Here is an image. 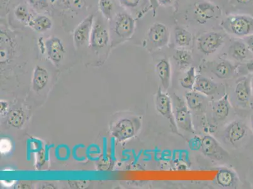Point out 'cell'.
I'll list each match as a JSON object with an SVG mask.
<instances>
[{
  "mask_svg": "<svg viewBox=\"0 0 253 189\" xmlns=\"http://www.w3.org/2000/svg\"><path fill=\"white\" fill-rule=\"evenodd\" d=\"M222 27L233 35L249 36L253 34V17L247 15L229 16L223 22Z\"/></svg>",
  "mask_w": 253,
  "mask_h": 189,
  "instance_id": "1",
  "label": "cell"
},
{
  "mask_svg": "<svg viewBox=\"0 0 253 189\" xmlns=\"http://www.w3.org/2000/svg\"><path fill=\"white\" fill-rule=\"evenodd\" d=\"M173 105L174 118L177 126L186 132L194 134L195 132L193 126L192 115L185 101L180 96L174 94Z\"/></svg>",
  "mask_w": 253,
  "mask_h": 189,
  "instance_id": "2",
  "label": "cell"
},
{
  "mask_svg": "<svg viewBox=\"0 0 253 189\" xmlns=\"http://www.w3.org/2000/svg\"><path fill=\"white\" fill-rule=\"evenodd\" d=\"M156 108L158 112L169 121L172 132L176 134L179 137L184 138L183 135L179 133L178 131V127L177 126L174 113L172 112L171 98L167 94L162 92L161 87L159 88L157 94H156Z\"/></svg>",
  "mask_w": 253,
  "mask_h": 189,
  "instance_id": "3",
  "label": "cell"
},
{
  "mask_svg": "<svg viewBox=\"0 0 253 189\" xmlns=\"http://www.w3.org/2000/svg\"><path fill=\"white\" fill-rule=\"evenodd\" d=\"M135 28L134 18L126 12L119 13L114 20V32L116 36L121 39L130 38L134 34Z\"/></svg>",
  "mask_w": 253,
  "mask_h": 189,
  "instance_id": "4",
  "label": "cell"
},
{
  "mask_svg": "<svg viewBox=\"0 0 253 189\" xmlns=\"http://www.w3.org/2000/svg\"><path fill=\"white\" fill-rule=\"evenodd\" d=\"M224 42V36L215 32L204 34L198 39V48L205 55L213 54Z\"/></svg>",
  "mask_w": 253,
  "mask_h": 189,
  "instance_id": "5",
  "label": "cell"
},
{
  "mask_svg": "<svg viewBox=\"0 0 253 189\" xmlns=\"http://www.w3.org/2000/svg\"><path fill=\"white\" fill-rule=\"evenodd\" d=\"M219 10L217 5L211 2L198 1L194 4V18L199 24H204L217 17Z\"/></svg>",
  "mask_w": 253,
  "mask_h": 189,
  "instance_id": "6",
  "label": "cell"
},
{
  "mask_svg": "<svg viewBox=\"0 0 253 189\" xmlns=\"http://www.w3.org/2000/svg\"><path fill=\"white\" fill-rule=\"evenodd\" d=\"M201 148L204 155L212 160H222L229 156L227 152L211 136H206L202 138Z\"/></svg>",
  "mask_w": 253,
  "mask_h": 189,
  "instance_id": "7",
  "label": "cell"
},
{
  "mask_svg": "<svg viewBox=\"0 0 253 189\" xmlns=\"http://www.w3.org/2000/svg\"><path fill=\"white\" fill-rule=\"evenodd\" d=\"M94 22L95 16L89 15L76 27L73 33V40L77 47H81L89 40Z\"/></svg>",
  "mask_w": 253,
  "mask_h": 189,
  "instance_id": "8",
  "label": "cell"
},
{
  "mask_svg": "<svg viewBox=\"0 0 253 189\" xmlns=\"http://www.w3.org/2000/svg\"><path fill=\"white\" fill-rule=\"evenodd\" d=\"M109 31L100 18L95 20L89 38V45L92 47L101 49L105 47L109 41Z\"/></svg>",
  "mask_w": 253,
  "mask_h": 189,
  "instance_id": "9",
  "label": "cell"
},
{
  "mask_svg": "<svg viewBox=\"0 0 253 189\" xmlns=\"http://www.w3.org/2000/svg\"><path fill=\"white\" fill-rule=\"evenodd\" d=\"M169 28L162 23H155L149 30V39L156 47L160 48L167 46L169 43Z\"/></svg>",
  "mask_w": 253,
  "mask_h": 189,
  "instance_id": "10",
  "label": "cell"
},
{
  "mask_svg": "<svg viewBox=\"0 0 253 189\" xmlns=\"http://www.w3.org/2000/svg\"><path fill=\"white\" fill-rule=\"evenodd\" d=\"M247 133L245 124L240 121H234L227 126L225 130V138L232 144L240 142Z\"/></svg>",
  "mask_w": 253,
  "mask_h": 189,
  "instance_id": "11",
  "label": "cell"
},
{
  "mask_svg": "<svg viewBox=\"0 0 253 189\" xmlns=\"http://www.w3.org/2000/svg\"><path fill=\"white\" fill-rule=\"evenodd\" d=\"M46 47L48 54L53 61L59 62L63 58L65 50L61 39L56 37L49 38L46 42Z\"/></svg>",
  "mask_w": 253,
  "mask_h": 189,
  "instance_id": "12",
  "label": "cell"
},
{
  "mask_svg": "<svg viewBox=\"0 0 253 189\" xmlns=\"http://www.w3.org/2000/svg\"><path fill=\"white\" fill-rule=\"evenodd\" d=\"M217 89L218 85L215 82L201 76L197 77L193 88V91L203 94L205 96L213 95L217 91Z\"/></svg>",
  "mask_w": 253,
  "mask_h": 189,
  "instance_id": "13",
  "label": "cell"
},
{
  "mask_svg": "<svg viewBox=\"0 0 253 189\" xmlns=\"http://www.w3.org/2000/svg\"><path fill=\"white\" fill-rule=\"evenodd\" d=\"M156 72L162 83L163 89L167 91L169 89L171 82V66L169 60L163 59L156 66Z\"/></svg>",
  "mask_w": 253,
  "mask_h": 189,
  "instance_id": "14",
  "label": "cell"
},
{
  "mask_svg": "<svg viewBox=\"0 0 253 189\" xmlns=\"http://www.w3.org/2000/svg\"><path fill=\"white\" fill-rule=\"evenodd\" d=\"M186 102L190 110L200 111L206 106V98L203 94L194 91L188 92L185 95Z\"/></svg>",
  "mask_w": 253,
  "mask_h": 189,
  "instance_id": "15",
  "label": "cell"
},
{
  "mask_svg": "<svg viewBox=\"0 0 253 189\" xmlns=\"http://www.w3.org/2000/svg\"><path fill=\"white\" fill-rule=\"evenodd\" d=\"M230 109L231 105L229 100V94H225L213 105V115L218 121H224L229 116Z\"/></svg>",
  "mask_w": 253,
  "mask_h": 189,
  "instance_id": "16",
  "label": "cell"
},
{
  "mask_svg": "<svg viewBox=\"0 0 253 189\" xmlns=\"http://www.w3.org/2000/svg\"><path fill=\"white\" fill-rule=\"evenodd\" d=\"M250 52L246 43L239 41H234L229 49L230 56L239 61H243L247 58Z\"/></svg>",
  "mask_w": 253,
  "mask_h": 189,
  "instance_id": "17",
  "label": "cell"
},
{
  "mask_svg": "<svg viewBox=\"0 0 253 189\" xmlns=\"http://www.w3.org/2000/svg\"><path fill=\"white\" fill-rule=\"evenodd\" d=\"M234 71H235V67L226 60L220 61L216 64L212 70V73L220 79H227V78L232 77Z\"/></svg>",
  "mask_w": 253,
  "mask_h": 189,
  "instance_id": "18",
  "label": "cell"
},
{
  "mask_svg": "<svg viewBox=\"0 0 253 189\" xmlns=\"http://www.w3.org/2000/svg\"><path fill=\"white\" fill-rule=\"evenodd\" d=\"M235 93L237 100L241 103H247L249 102L251 91L249 82L247 78L239 80L237 83Z\"/></svg>",
  "mask_w": 253,
  "mask_h": 189,
  "instance_id": "19",
  "label": "cell"
},
{
  "mask_svg": "<svg viewBox=\"0 0 253 189\" xmlns=\"http://www.w3.org/2000/svg\"><path fill=\"white\" fill-rule=\"evenodd\" d=\"M29 25L38 33H43L52 28V22L47 16L39 15L33 18Z\"/></svg>",
  "mask_w": 253,
  "mask_h": 189,
  "instance_id": "20",
  "label": "cell"
},
{
  "mask_svg": "<svg viewBox=\"0 0 253 189\" xmlns=\"http://www.w3.org/2000/svg\"><path fill=\"white\" fill-rule=\"evenodd\" d=\"M175 43L179 47H186L190 45L192 40V34L183 27L176 26L174 29Z\"/></svg>",
  "mask_w": 253,
  "mask_h": 189,
  "instance_id": "21",
  "label": "cell"
},
{
  "mask_svg": "<svg viewBox=\"0 0 253 189\" xmlns=\"http://www.w3.org/2000/svg\"><path fill=\"white\" fill-rule=\"evenodd\" d=\"M216 180L218 186L224 188H228L234 185L235 182V175L231 170H220L218 172Z\"/></svg>",
  "mask_w": 253,
  "mask_h": 189,
  "instance_id": "22",
  "label": "cell"
},
{
  "mask_svg": "<svg viewBox=\"0 0 253 189\" xmlns=\"http://www.w3.org/2000/svg\"><path fill=\"white\" fill-rule=\"evenodd\" d=\"M174 59L178 64L179 68L185 69L190 65L192 57L189 52L182 49H177L174 54Z\"/></svg>",
  "mask_w": 253,
  "mask_h": 189,
  "instance_id": "23",
  "label": "cell"
},
{
  "mask_svg": "<svg viewBox=\"0 0 253 189\" xmlns=\"http://www.w3.org/2000/svg\"><path fill=\"white\" fill-rule=\"evenodd\" d=\"M117 133L121 139L132 137L134 134V127L132 122L129 120H124L119 125Z\"/></svg>",
  "mask_w": 253,
  "mask_h": 189,
  "instance_id": "24",
  "label": "cell"
},
{
  "mask_svg": "<svg viewBox=\"0 0 253 189\" xmlns=\"http://www.w3.org/2000/svg\"><path fill=\"white\" fill-rule=\"evenodd\" d=\"M98 8L103 17L108 21H110L114 8V4L112 0H98Z\"/></svg>",
  "mask_w": 253,
  "mask_h": 189,
  "instance_id": "25",
  "label": "cell"
},
{
  "mask_svg": "<svg viewBox=\"0 0 253 189\" xmlns=\"http://www.w3.org/2000/svg\"><path fill=\"white\" fill-rule=\"evenodd\" d=\"M196 74H195V69L194 67H190L187 72L186 73L185 77L180 80L181 87L184 89L193 91V88L194 87L195 81H196Z\"/></svg>",
  "mask_w": 253,
  "mask_h": 189,
  "instance_id": "26",
  "label": "cell"
},
{
  "mask_svg": "<svg viewBox=\"0 0 253 189\" xmlns=\"http://www.w3.org/2000/svg\"><path fill=\"white\" fill-rule=\"evenodd\" d=\"M15 15L16 18L18 21L25 24H29L33 19L31 17V13H30L28 8L24 4H20L15 10Z\"/></svg>",
  "mask_w": 253,
  "mask_h": 189,
  "instance_id": "27",
  "label": "cell"
},
{
  "mask_svg": "<svg viewBox=\"0 0 253 189\" xmlns=\"http://www.w3.org/2000/svg\"><path fill=\"white\" fill-rule=\"evenodd\" d=\"M48 75L47 71L41 67H37L34 74V81L38 87L41 88L45 84L47 81Z\"/></svg>",
  "mask_w": 253,
  "mask_h": 189,
  "instance_id": "28",
  "label": "cell"
},
{
  "mask_svg": "<svg viewBox=\"0 0 253 189\" xmlns=\"http://www.w3.org/2000/svg\"><path fill=\"white\" fill-rule=\"evenodd\" d=\"M64 6L71 10H81L84 6V0H64Z\"/></svg>",
  "mask_w": 253,
  "mask_h": 189,
  "instance_id": "29",
  "label": "cell"
},
{
  "mask_svg": "<svg viewBox=\"0 0 253 189\" xmlns=\"http://www.w3.org/2000/svg\"><path fill=\"white\" fill-rule=\"evenodd\" d=\"M30 4L36 9L47 8L49 4V0H29Z\"/></svg>",
  "mask_w": 253,
  "mask_h": 189,
  "instance_id": "30",
  "label": "cell"
},
{
  "mask_svg": "<svg viewBox=\"0 0 253 189\" xmlns=\"http://www.w3.org/2000/svg\"><path fill=\"white\" fill-rule=\"evenodd\" d=\"M120 3L128 8H137L141 3V0H119Z\"/></svg>",
  "mask_w": 253,
  "mask_h": 189,
  "instance_id": "31",
  "label": "cell"
},
{
  "mask_svg": "<svg viewBox=\"0 0 253 189\" xmlns=\"http://www.w3.org/2000/svg\"><path fill=\"white\" fill-rule=\"evenodd\" d=\"M21 114L18 112L13 113L12 116L11 117V122L13 125L17 126L21 123L22 117Z\"/></svg>",
  "mask_w": 253,
  "mask_h": 189,
  "instance_id": "32",
  "label": "cell"
},
{
  "mask_svg": "<svg viewBox=\"0 0 253 189\" xmlns=\"http://www.w3.org/2000/svg\"><path fill=\"white\" fill-rule=\"evenodd\" d=\"M11 149V143L7 140L1 141V152H8Z\"/></svg>",
  "mask_w": 253,
  "mask_h": 189,
  "instance_id": "33",
  "label": "cell"
},
{
  "mask_svg": "<svg viewBox=\"0 0 253 189\" xmlns=\"http://www.w3.org/2000/svg\"><path fill=\"white\" fill-rule=\"evenodd\" d=\"M245 43L250 51L253 53V34L248 36V38L245 39Z\"/></svg>",
  "mask_w": 253,
  "mask_h": 189,
  "instance_id": "34",
  "label": "cell"
},
{
  "mask_svg": "<svg viewBox=\"0 0 253 189\" xmlns=\"http://www.w3.org/2000/svg\"><path fill=\"white\" fill-rule=\"evenodd\" d=\"M174 0H158V2L160 5L167 6L171 5L173 3Z\"/></svg>",
  "mask_w": 253,
  "mask_h": 189,
  "instance_id": "35",
  "label": "cell"
},
{
  "mask_svg": "<svg viewBox=\"0 0 253 189\" xmlns=\"http://www.w3.org/2000/svg\"><path fill=\"white\" fill-rule=\"evenodd\" d=\"M149 3H150L152 8H153V10L154 11V15L156 14V10L158 8L159 4L158 0H149Z\"/></svg>",
  "mask_w": 253,
  "mask_h": 189,
  "instance_id": "36",
  "label": "cell"
},
{
  "mask_svg": "<svg viewBox=\"0 0 253 189\" xmlns=\"http://www.w3.org/2000/svg\"><path fill=\"white\" fill-rule=\"evenodd\" d=\"M236 3L241 4H248L252 3L253 0H235Z\"/></svg>",
  "mask_w": 253,
  "mask_h": 189,
  "instance_id": "37",
  "label": "cell"
},
{
  "mask_svg": "<svg viewBox=\"0 0 253 189\" xmlns=\"http://www.w3.org/2000/svg\"><path fill=\"white\" fill-rule=\"evenodd\" d=\"M246 68L250 72L253 73V59L246 64Z\"/></svg>",
  "mask_w": 253,
  "mask_h": 189,
  "instance_id": "38",
  "label": "cell"
},
{
  "mask_svg": "<svg viewBox=\"0 0 253 189\" xmlns=\"http://www.w3.org/2000/svg\"><path fill=\"white\" fill-rule=\"evenodd\" d=\"M252 126L253 132V118L252 120Z\"/></svg>",
  "mask_w": 253,
  "mask_h": 189,
  "instance_id": "39",
  "label": "cell"
},
{
  "mask_svg": "<svg viewBox=\"0 0 253 189\" xmlns=\"http://www.w3.org/2000/svg\"><path fill=\"white\" fill-rule=\"evenodd\" d=\"M252 86L253 87V79H252Z\"/></svg>",
  "mask_w": 253,
  "mask_h": 189,
  "instance_id": "40",
  "label": "cell"
},
{
  "mask_svg": "<svg viewBox=\"0 0 253 189\" xmlns=\"http://www.w3.org/2000/svg\"><path fill=\"white\" fill-rule=\"evenodd\" d=\"M9 1H10V0H9Z\"/></svg>",
  "mask_w": 253,
  "mask_h": 189,
  "instance_id": "41",
  "label": "cell"
}]
</instances>
